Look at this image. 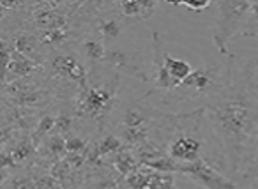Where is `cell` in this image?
<instances>
[{"label": "cell", "instance_id": "obj_1", "mask_svg": "<svg viewBox=\"0 0 258 189\" xmlns=\"http://www.w3.org/2000/svg\"><path fill=\"white\" fill-rule=\"evenodd\" d=\"M204 110L221 145L226 171L239 173L244 147L258 128V103L247 92L244 76L232 75L230 82L209 99Z\"/></svg>", "mask_w": 258, "mask_h": 189}, {"label": "cell", "instance_id": "obj_2", "mask_svg": "<svg viewBox=\"0 0 258 189\" xmlns=\"http://www.w3.org/2000/svg\"><path fill=\"white\" fill-rule=\"evenodd\" d=\"M152 143L177 163L207 161L225 171L221 145L211 128L204 106L187 113H158Z\"/></svg>", "mask_w": 258, "mask_h": 189}, {"label": "cell", "instance_id": "obj_3", "mask_svg": "<svg viewBox=\"0 0 258 189\" xmlns=\"http://www.w3.org/2000/svg\"><path fill=\"white\" fill-rule=\"evenodd\" d=\"M118 85H120L118 73H113L111 78H101L99 82L89 80V87L76 92L75 99L71 101L76 120H87L90 124H96L103 133L106 120L117 108Z\"/></svg>", "mask_w": 258, "mask_h": 189}, {"label": "cell", "instance_id": "obj_4", "mask_svg": "<svg viewBox=\"0 0 258 189\" xmlns=\"http://www.w3.org/2000/svg\"><path fill=\"white\" fill-rule=\"evenodd\" d=\"M158 113V110L144 104L140 99L125 104L117 120V136L122 145L138 150L147 143H152Z\"/></svg>", "mask_w": 258, "mask_h": 189}, {"label": "cell", "instance_id": "obj_5", "mask_svg": "<svg viewBox=\"0 0 258 189\" xmlns=\"http://www.w3.org/2000/svg\"><path fill=\"white\" fill-rule=\"evenodd\" d=\"M0 96L4 103L11 106L29 108V110H46L51 103H55V96L48 85L43 71L36 73L27 78L6 83L0 87Z\"/></svg>", "mask_w": 258, "mask_h": 189}, {"label": "cell", "instance_id": "obj_6", "mask_svg": "<svg viewBox=\"0 0 258 189\" xmlns=\"http://www.w3.org/2000/svg\"><path fill=\"white\" fill-rule=\"evenodd\" d=\"M249 0H219L216 2V18L212 27V43L218 48L219 53L225 57V60L233 58L230 53L228 44L235 34L244 29L249 13Z\"/></svg>", "mask_w": 258, "mask_h": 189}, {"label": "cell", "instance_id": "obj_7", "mask_svg": "<svg viewBox=\"0 0 258 189\" xmlns=\"http://www.w3.org/2000/svg\"><path fill=\"white\" fill-rule=\"evenodd\" d=\"M175 173L186 175L187 178L205 189H235V182L232 178H228L221 170L202 159L195 163H179Z\"/></svg>", "mask_w": 258, "mask_h": 189}, {"label": "cell", "instance_id": "obj_8", "mask_svg": "<svg viewBox=\"0 0 258 189\" xmlns=\"http://www.w3.org/2000/svg\"><path fill=\"white\" fill-rule=\"evenodd\" d=\"M8 39L13 46V51L23 55L27 58H32L37 64L43 66V60L46 57V51L43 50L39 43V37H37L36 30L30 29L25 22L20 23L18 27H15L13 30L8 32Z\"/></svg>", "mask_w": 258, "mask_h": 189}, {"label": "cell", "instance_id": "obj_9", "mask_svg": "<svg viewBox=\"0 0 258 189\" xmlns=\"http://www.w3.org/2000/svg\"><path fill=\"white\" fill-rule=\"evenodd\" d=\"M90 23H92V34L99 37L106 46H113L125 29V23L113 11H110V2H104L103 9L96 13Z\"/></svg>", "mask_w": 258, "mask_h": 189}, {"label": "cell", "instance_id": "obj_10", "mask_svg": "<svg viewBox=\"0 0 258 189\" xmlns=\"http://www.w3.org/2000/svg\"><path fill=\"white\" fill-rule=\"evenodd\" d=\"M159 4L154 0H118V2H110V11H113L125 27L131 23L147 22L158 11Z\"/></svg>", "mask_w": 258, "mask_h": 189}, {"label": "cell", "instance_id": "obj_11", "mask_svg": "<svg viewBox=\"0 0 258 189\" xmlns=\"http://www.w3.org/2000/svg\"><path fill=\"white\" fill-rule=\"evenodd\" d=\"M124 189H177L172 173H161L151 168L138 166L122 180Z\"/></svg>", "mask_w": 258, "mask_h": 189}, {"label": "cell", "instance_id": "obj_12", "mask_svg": "<svg viewBox=\"0 0 258 189\" xmlns=\"http://www.w3.org/2000/svg\"><path fill=\"white\" fill-rule=\"evenodd\" d=\"M104 66L115 73H118V71L127 73V75L135 76V78L147 82V75L144 73L142 66L138 64V62L135 60L129 53H125V51L118 50V48H115V46H108L106 58H104Z\"/></svg>", "mask_w": 258, "mask_h": 189}, {"label": "cell", "instance_id": "obj_13", "mask_svg": "<svg viewBox=\"0 0 258 189\" xmlns=\"http://www.w3.org/2000/svg\"><path fill=\"white\" fill-rule=\"evenodd\" d=\"M6 149L11 152L13 159H15V163L18 168H23L25 164L30 166V163L36 161L37 145L34 143L30 133H18V135L6 145Z\"/></svg>", "mask_w": 258, "mask_h": 189}, {"label": "cell", "instance_id": "obj_14", "mask_svg": "<svg viewBox=\"0 0 258 189\" xmlns=\"http://www.w3.org/2000/svg\"><path fill=\"white\" fill-rule=\"evenodd\" d=\"M36 73H41V64H37L32 58H27V57H23V55L16 53V51H13V58H11V62H9L8 75H6V83L27 78V76H32V75H36Z\"/></svg>", "mask_w": 258, "mask_h": 189}, {"label": "cell", "instance_id": "obj_15", "mask_svg": "<svg viewBox=\"0 0 258 189\" xmlns=\"http://www.w3.org/2000/svg\"><path fill=\"white\" fill-rule=\"evenodd\" d=\"M108 164H110L111 171H113L118 178H122V180L140 166L135 152L131 149H127V147H122L118 152H115L113 156L110 157V163Z\"/></svg>", "mask_w": 258, "mask_h": 189}, {"label": "cell", "instance_id": "obj_16", "mask_svg": "<svg viewBox=\"0 0 258 189\" xmlns=\"http://www.w3.org/2000/svg\"><path fill=\"white\" fill-rule=\"evenodd\" d=\"M161 64H163V69L166 71V75L170 76V80H172L173 85H175V90L179 89L180 83L193 73V66H191L189 62L173 57V55L166 53V51H163Z\"/></svg>", "mask_w": 258, "mask_h": 189}, {"label": "cell", "instance_id": "obj_17", "mask_svg": "<svg viewBox=\"0 0 258 189\" xmlns=\"http://www.w3.org/2000/svg\"><path fill=\"white\" fill-rule=\"evenodd\" d=\"M2 189H37V187L30 170L23 171V168H20V170L13 171L9 175L8 180L2 185Z\"/></svg>", "mask_w": 258, "mask_h": 189}, {"label": "cell", "instance_id": "obj_18", "mask_svg": "<svg viewBox=\"0 0 258 189\" xmlns=\"http://www.w3.org/2000/svg\"><path fill=\"white\" fill-rule=\"evenodd\" d=\"M13 58V46L8 39V34H0V87L6 83L9 62Z\"/></svg>", "mask_w": 258, "mask_h": 189}, {"label": "cell", "instance_id": "obj_19", "mask_svg": "<svg viewBox=\"0 0 258 189\" xmlns=\"http://www.w3.org/2000/svg\"><path fill=\"white\" fill-rule=\"evenodd\" d=\"M30 173L34 177V182H36L37 189H62L60 184L55 180L53 177L50 175V171L44 170V168H39L36 164H30Z\"/></svg>", "mask_w": 258, "mask_h": 189}, {"label": "cell", "instance_id": "obj_20", "mask_svg": "<svg viewBox=\"0 0 258 189\" xmlns=\"http://www.w3.org/2000/svg\"><path fill=\"white\" fill-rule=\"evenodd\" d=\"M258 163V128L251 133L249 140H247L246 147H244V154H242V163H240V171L244 168L251 166V164ZM239 171V173H240Z\"/></svg>", "mask_w": 258, "mask_h": 189}, {"label": "cell", "instance_id": "obj_21", "mask_svg": "<svg viewBox=\"0 0 258 189\" xmlns=\"http://www.w3.org/2000/svg\"><path fill=\"white\" fill-rule=\"evenodd\" d=\"M242 76H244V82H246L247 92L258 103V58H253L246 66V69L242 71Z\"/></svg>", "mask_w": 258, "mask_h": 189}, {"label": "cell", "instance_id": "obj_22", "mask_svg": "<svg viewBox=\"0 0 258 189\" xmlns=\"http://www.w3.org/2000/svg\"><path fill=\"white\" fill-rule=\"evenodd\" d=\"M92 189H124L122 187V178H118L113 171H101L94 175Z\"/></svg>", "mask_w": 258, "mask_h": 189}, {"label": "cell", "instance_id": "obj_23", "mask_svg": "<svg viewBox=\"0 0 258 189\" xmlns=\"http://www.w3.org/2000/svg\"><path fill=\"white\" fill-rule=\"evenodd\" d=\"M64 143H66V154H87L90 142L73 131L64 136Z\"/></svg>", "mask_w": 258, "mask_h": 189}, {"label": "cell", "instance_id": "obj_24", "mask_svg": "<svg viewBox=\"0 0 258 189\" xmlns=\"http://www.w3.org/2000/svg\"><path fill=\"white\" fill-rule=\"evenodd\" d=\"M16 135H18V131H16V129L13 128V125L9 124L2 115H0V150L4 149V147L8 145V143L11 142Z\"/></svg>", "mask_w": 258, "mask_h": 189}, {"label": "cell", "instance_id": "obj_25", "mask_svg": "<svg viewBox=\"0 0 258 189\" xmlns=\"http://www.w3.org/2000/svg\"><path fill=\"white\" fill-rule=\"evenodd\" d=\"M170 6H175V8H184V9H189V11L193 13H200V11H205V9H209L212 6L211 0H202V2H175V4H172V2H168Z\"/></svg>", "mask_w": 258, "mask_h": 189}]
</instances>
